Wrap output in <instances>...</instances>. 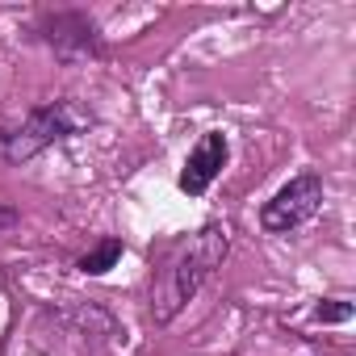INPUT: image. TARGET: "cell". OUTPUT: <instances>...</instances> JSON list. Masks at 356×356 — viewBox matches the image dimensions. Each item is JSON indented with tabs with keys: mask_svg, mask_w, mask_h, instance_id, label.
I'll use <instances>...</instances> for the list:
<instances>
[{
	"mask_svg": "<svg viewBox=\"0 0 356 356\" xmlns=\"http://www.w3.org/2000/svg\"><path fill=\"white\" fill-rule=\"evenodd\" d=\"M227 248L231 243H227L222 227H206V231H197L193 239H185L181 248H176L168 256V264L159 268L155 285H151V318L155 323H172L176 314H181L197 298V289L222 268Z\"/></svg>",
	"mask_w": 356,
	"mask_h": 356,
	"instance_id": "1",
	"label": "cell"
},
{
	"mask_svg": "<svg viewBox=\"0 0 356 356\" xmlns=\"http://www.w3.org/2000/svg\"><path fill=\"white\" fill-rule=\"evenodd\" d=\"M84 126H88V113L76 101H51V105H38L22 122L0 130V151H5V159H13V163H26L38 151L80 134Z\"/></svg>",
	"mask_w": 356,
	"mask_h": 356,
	"instance_id": "2",
	"label": "cell"
},
{
	"mask_svg": "<svg viewBox=\"0 0 356 356\" xmlns=\"http://www.w3.org/2000/svg\"><path fill=\"white\" fill-rule=\"evenodd\" d=\"M318 210H323V176L302 172L285 189H277V197L260 210V227L268 235H289V231L306 227Z\"/></svg>",
	"mask_w": 356,
	"mask_h": 356,
	"instance_id": "3",
	"label": "cell"
},
{
	"mask_svg": "<svg viewBox=\"0 0 356 356\" xmlns=\"http://www.w3.org/2000/svg\"><path fill=\"white\" fill-rule=\"evenodd\" d=\"M227 134H206L193 151H189V159H185V172H181V189L189 193V197H202L214 181H218V172L227 168Z\"/></svg>",
	"mask_w": 356,
	"mask_h": 356,
	"instance_id": "4",
	"label": "cell"
},
{
	"mask_svg": "<svg viewBox=\"0 0 356 356\" xmlns=\"http://www.w3.org/2000/svg\"><path fill=\"white\" fill-rule=\"evenodd\" d=\"M118 256H122V243H118V239H105L97 252H88V256L80 260V273H88V277H101V273H109V268L118 264Z\"/></svg>",
	"mask_w": 356,
	"mask_h": 356,
	"instance_id": "5",
	"label": "cell"
},
{
	"mask_svg": "<svg viewBox=\"0 0 356 356\" xmlns=\"http://www.w3.org/2000/svg\"><path fill=\"white\" fill-rule=\"evenodd\" d=\"M314 318H318V323H343V318H352V302H343V298L318 302V306H314Z\"/></svg>",
	"mask_w": 356,
	"mask_h": 356,
	"instance_id": "6",
	"label": "cell"
},
{
	"mask_svg": "<svg viewBox=\"0 0 356 356\" xmlns=\"http://www.w3.org/2000/svg\"><path fill=\"white\" fill-rule=\"evenodd\" d=\"M13 222V210H5V206H0V227H9Z\"/></svg>",
	"mask_w": 356,
	"mask_h": 356,
	"instance_id": "7",
	"label": "cell"
}]
</instances>
